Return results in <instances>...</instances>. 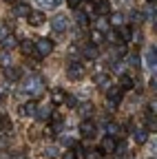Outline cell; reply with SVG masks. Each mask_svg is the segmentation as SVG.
Listing matches in <instances>:
<instances>
[{"label": "cell", "instance_id": "cell-2", "mask_svg": "<svg viewBox=\"0 0 157 159\" xmlns=\"http://www.w3.org/2000/svg\"><path fill=\"white\" fill-rule=\"evenodd\" d=\"M95 133H97L95 122H93L91 117H84L82 122H80V135H82L84 139H93V137H95Z\"/></svg>", "mask_w": 157, "mask_h": 159}, {"label": "cell", "instance_id": "cell-47", "mask_svg": "<svg viewBox=\"0 0 157 159\" xmlns=\"http://www.w3.org/2000/svg\"><path fill=\"white\" fill-rule=\"evenodd\" d=\"M89 2H93V0H89Z\"/></svg>", "mask_w": 157, "mask_h": 159}, {"label": "cell", "instance_id": "cell-23", "mask_svg": "<svg viewBox=\"0 0 157 159\" xmlns=\"http://www.w3.org/2000/svg\"><path fill=\"white\" fill-rule=\"evenodd\" d=\"M75 22L80 25V27H86V25H89V16L82 13V11H75Z\"/></svg>", "mask_w": 157, "mask_h": 159}, {"label": "cell", "instance_id": "cell-12", "mask_svg": "<svg viewBox=\"0 0 157 159\" xmlns=\"http://www.w3.org/2000/svg\"><path fill=\"white\" fill-rule=\"evenodd\" d=\"M115 144H117V142H115V137L106 135V137L102 139V144H100V146H102V152H106V155H113V150H115Z\"/></svg>", "mask_w": 157, "mask_h": 159}, {"label": "cell", "instance_id": "cell-40", "mask_svg": "<svg viewBox=\"0 0 157 159\" xmlns=\"http://www.w3.org/2000/svg\"><path fill=\"white\" fill-rule=\"evenodd\" d=\"M7 33H9V31H7V27H5V25H0V40H2Z\"/></svg>", "mask_w": 157, "mask_h": 159}, {"label": "cell", "instance_id": "cell-21", "mask_svg": "<svg viewBox=\"0 0 157 159\" xmlns=\"http://www.w3.org/2000/svg\"><path fill=\"white\" fill-rule=\"evenodd\" d=\"M20 51H22L25 55H38V53H35V44L29 42V40H25V42L20 44Z\"/></svg>", "mask_w": 157, "mask_h": 159}, {"label": "cell", "instance_id": "cell-1", "mask_svg": "<svg viewBox=\"0 0 157 159\" xmlns=\"http://www.w3.org/2000/svg\"><path fill=\"white\" fill-rule=\"evenodd\" d=\"M42 89H44L42 77H38V75H31V77H27L25 82H22V95H29V97L40 95V93H42Z\"/></svg>", "mask_w": 157, "mask_h": 159}, {"label": "cell", "instance_id": "cell-8", "mask_svg": "<svg viewBox=\"0 0 157 159\" xmlns=\"http://www.w3.org/2000/svg\"><path fill=\"white\" fill-rule=\"evenodd\" d=\"M67 75H69L71 80H82V75H84V66H82V64H77V62H71Z\"/></svg>", "mask_w": 157, "mask_h": 159}, {"label": "cell", "instance_id": "cell-30", "mask_svg": "<svg viewBox=\"0 0 157 159\" xmlns=\"http://www.w3.org/2000/svg\"><path fill=\"white\" fill-rule=\"evenodd\" d=\"M144 18H148V20H155V2H150V7L146 9V16Z\"/></svg>", "mask_w": 157, "mask_h": 159}, {"label": "cell", "instance_id": "cell-16", "mask_svg": "<svg viewBox=\"0 0 157 159\" xmlns=\"http://www.w3.org/2000/svg\"><path fill=\"white\" fill-rule=\"evenodd\" d=\"M95 84H97V89H104V91H106V89L111 86V77H109L106 73H97V75H95Z\"/></svg>", "mask_w": 157, "mask_h": 159}, {"label": "cell", "instance_id": "cell-19", "mask_svg": "<svg viewBox=\"0 0 157 159\" xmlns=\"http://www.w3.org/2000/svg\"><path fill=\"white\" fill-rule=\"evenodd\" d=\"M106 130H109L111 137H122V126L117 124V122H109L106 124Z\"/></svg>", "mask_w": 157, "mask_h": 159}, {"label": "cell", "instance_id": "cell-26", "mask_svg": "<svg viewBox=\"0 0 157 159\" xmlns=\"http://www.w3.org/2000/svg\"><path fill=\"white\" fill-rule=\"evenodd\" d=\"M29 11H31V7H29V5H25V2H22V5H18V7H16V9H13V16H22V18H25V16H27V13H29Z\"/></svg>", "mask_w": 157, "mask_h": 159}, {"label": "cell", "instance_id": "cell-42", "mask_svg": "<svg viewBox=\"0 0 157 159\" xmlns=\"http://www.w3.org/2000/svg\"><path fill=\"white\" fill-rule=\"evenodd\" d=\"M60 2H62V0H51V5H49V7H60Z\"/></svg>", "mask_w": 157, "mask_h": 159}, {"label": "cell", "instance_id": "cell-15", "mask_svg": "<svg viewBox=\"0 0 157 159\" xmlns=\"http://www.w3.org/2000/svg\"><path fill=\"white\" fill-rule=\"evenodd\" d=\"M33 113H35V104L33 102H27V104H22L20 108H18V115L20 117H33Z\"/></svg>", "mask_w": 157, "mask_h": 159}, {"label": "cell", "instance_id": "cell-43", "mask_svg": "<svg viewBox=\"0 0 157 159\" xmlns=\"http://www.w3.org/2000/svg\"><path fill=\"white\" fill-rule=\"evenodd\" d=\"M5 2H16V0H5Z\"/></svg>", "mask_w": 157, "mask_h": 159}, {"label": "cell", "instance_id": "cell-46", "mask_svg": "<svg viewBox=\"0 0 157 159\" xmlns=\"http://www.w3.org/2000/svg\"><path fill=\"white\" fill-rule=\"evenodd\" d=\"M148 159H155V157H148Z\"/></svg>", "mask_w": 157, "mask_h": 159}, {"label": "cell", "instance_id": "cell-29", "mask_svg": "<svg viewBox=\"0 0 157 159\" xmlns=\"http://www.w3.org/2000/svg\"><path fill=\"white\" fill-rule=\"evenodd\" d=\"M124 22V16L122 13H113L111 16V25H122Z\"/></svg>", "mask_w": 157, "mask_h": 159}, {"label": "cell", "instance_id": "cell-39", "mask_svg": "<svg viewBox=\"0 0 157 159\" xmlns=\"http://www.w3.org/2000/svg\"><path fill=\"white\" fill-rule=\"evenodd\" d=\"M142 20H144L142 13H133V22H142Z\"/></svg>", "mask_w": 157, "mask_h": 159}, {"label": "cell", "instance_id": "cell-7", "mask_svg": "<svg viewBox=\"0 0 157 159\" xmlns=\"http://www.w3.org/2000/svg\"><path fill=\"white\" fill-rule=\"evenodd\" d=\"M144 64H146V69H148V71H155V64H157V49H155V47L146 49V55H144Z\"/></svg>", "mask_w": 157, "mask_h": 159}, {"label": "cell", "instance_id": "cell-13", "mask_svg": "<svg viewBox=\"0 0 157 159\" xmlns=\"http://www.w3.org/2000/svg\"><path fill=\"white\" fill-rule=\"evenodd\" d=\"M5 75H7L9 82H18V80H20V75H22V71L11 64V66H5Z\"/></svg>", "mask_w": 157, "mask_h": 159}, {"label": "cell", "instance_id": "cell-14", "mask_svg": "<svg viewBox=\"0 0 157 159\" xmlns=\"http://www.w3.org/2000/svg\"><path fill=\"white\" fill-rule=\"evenodd\" d=\"M117 33H120L122 42H131V40H133V29L128 25H120V27H117Z\"/></svg>", "mask_w": 157, "mask_h": 159}, {"label": "cell", "instance_id": "cell-17", "mask_svg": "<svg viewBox=\"0 0 157 159\" xmlns=\"http://www.w3.org/2000/svg\"><path fill=\"white\" fill-rule=\"evenodd\" d=\"M133 139H135V144H146L148 128H137V130H133Z\"/></svg>", "mask_w": 157, "mask_h": 159}, {"label": "cell", "instance_id": "cell-11", "mask_svg": "<svg viewBox=\"0 0 157 159\" xmlns=\"http://www.w3.org/2000/svg\"><path fill=\"white\" fill-rule=\"evenodd\" d=\"M93 2H95V13H97V16H109V13H111L109 0H93Z\"/></svg>", "mask_w": 157, "mask_h": 159}, {"label": "cell", "instance_id": "cell-18", "mask_svg": "<svg viewBox=\"0 0 157 159\" xmlns=\"http://www.w3.org/2000/svg\"><path fill=\"white\" fill-rule=\"evenodd\" d=\"M0 44H2V49H5V51H11V49H16V47H18V40H16L13 35H9V33H7L2 40H0Z\"/></svg>", "mask_w": 157, "mask_h": 159}, {"label": "cell", "instance_id": "cell-20", "mask_svg": "<svg viewBox=\"0 0 157 159\" xmlns=\"http://www.w3.org/2000/svg\"><path fill=\"white\" fill-rule=\"evenodd\" d=\"M120 89H122V91L133 89V77H131V75H126V73H122V75H120Z\"/></svg>", "mask_w": 157, "mask_h": 159}, {"label": "cell", "instance_id": "cell-6", "mask_svg": "<svg viewBox=\"0 0 157 159\" xmlns=\"http://www.w3.org/2000/svg\"><path fill=\"white\" fill-rule=\"evenodd\" d=\"M122 89L120 86H109L106 89V95H109V102H111V106H115V104H120L122 102Z\"/></svg>", "mask_w": 157, "mask_h": 159}, {"label": "cell", "instance_id": "cell-3", "mask_svg": "<svg viewBox=\"0 0 157 159\" xmlns=\"http://www.w3.org/2000/svg\"><path fill=\"white\" fill-rule=\"evenodd\" d=\"M51 51H53V42H51V40H47V38H40V40L35 42V53L40 55V57L49 55Z\"/></svg>", "mask_w": 157, "mask_h": 159}, {"label": "cell", "instance_id": "cell-9", "mask_svg": "<svg viewBox=\"0 0 157 159\" xmlns=\"http://www.w3.org/2000/svg\"><path fill=\"white\" fill-rule=\"evenodd\" d=\"M51 27H53L58 33H64V31L69 29V20H67L64 16H55V18H53V22H51Z\"/></svg>", "mask_w": 157, "mask_h": 159}, {"label": "cell", "instance_id": "cell-38", "mask_svg": "<svg viewBox=\"0 0 157 159\" xmlns=\"http://www.w3.org/2000/svg\"><path fill=\"white\" fill-rule=\"evenodd\" d=\"M80 2H82V0H67V5H69L71 9H75L77 5H80Z\"/></svg>", "mask_w": 157, "mask_h": 159}, {"label": "cell", "instance_id": "cell-24", "mask_svg": "<svg viewBox=\"0 0 157 159\" xmlns=\"http://www.w3.org/2000/svg\"><path fill=\"white\" fill-rule=\"evenodd\" d=\"M104 42V33L102 31H91V44H102Z\"/></svg>", "mask_w": 157, "mask_h": 159}, {"label": "cell", "instance_id": "cell-41", "mask_svg": "<svg viewBox=\"0 0 157 159\" xmlns=\"http://www.w3.org/2000/svg\"><path fill=\"white\" fill-rule=\"evenodd\" d=\"M35 2L40 5V7H49V5H51V0H35Z\"/></svg>", "mask_w": 157, "mask_h": 159}, {"label": "cell", "instance_id": "cell-36", "mask_svg": "<svg viewBox=\"0 0 157 159\" xmlns=\"http://www.w3.org/2000/svg\"><path fill=\"white\" fill-rule=\"evenodd\" d=\"M60 142H62L64 146H73V144H75V142H73V139H71V137H62V139H60Z\"/></svg>", "mask_w": 157, "mask_h": 159}, {"label": "cell", "instance_id": "cell-33", "mask_svg": "<svg viewBox=\"0 0 157 159\" xmlns=\"http://www.w3.org/2000/svg\"><path fill=\"white\" fill-rule=\"evenodd\" d=\"M47 155L49 157H58V155H60V152H58V146H49L47 148Z\"/></svg>", "mask_w": 157, "mask_h": 159}, {"label": "cell", "instance_id": "cell-37", "mask_svg": "<svg viewBox=\"0 0 157 159\" xmlns=\"http://www.w3.org/2000/svg\"><path fill=\"white\" fill-rule=\"evenodd\" d=\"M122 69H124V64H122V62H113V71L122 73Z\"/></svg>", "mask_w": 157, "mask_h": 159}, {"label": "cell", "instance_id": "cell-32", "mask_svg": "<svg viewBox=\"0 0 157 159\" xmlns=\"http://www.w3.org/2000/svg\"><path fill=\"white\" fill-rule=\"evenodd\" d=\"M5 128H9V119H7L5 115H0V133H2Z\"/></svg>", "mask_w": 157, "mask_h": 159}, {"label": "cell", "instance_id": "cell-28", "mask_svg": "<svg viewBox=\"0 0 157 159\" xmlns=\"http://www.w3.org/2000/svg\"><path fill=\"white\" fill-rule=\"evenodd\" d=\"M64 99H67V106H71V108L77 106V97L75 95H64Z\"/></svg>", "mask_w": 157, "mask_h": 159}, {"label": "cell", "instance_id": "cell-31", "mask_svg": "<svg viewBox=\"0 0 157 159\" xmlns=\"http://www.w3.org/2000/svg\"><path fill=\"white\" fill-rule=\"evenodd\" d=\"M100 150H84V159H97L100 155H97Z\"/></svg>", "mask_w": 157, "mask_h": 159}, {"label": "cell", "instance_id": "cell-44", "mask_svg": "<svg viewBox=\"0 0 157 159\" xmlns=\"http://www.w3.org/2000/svg\"><path fill=\"white\" fill-rule=\"evenodd\" d=\"M146 2H155V0H146Z\"/></svg>", "mask_w": 157, "mask_h": 159}, {"label": "cell", "instance_id": "cell-4", "mask_svg": "<svg viewBox=\"0 0 157 159\" xmlns=\"http://www.w3.org/2000/svg\"><path fill=\"white\" fill-rule=\"evenodd\" d=\"M51 113H53L51 104H44V106H35V113H33V117H35V119H40V122H49V119H51Z\"/></svg>", "mask_w": 157, "mask_h": 159}, {"label": "cell", "instance_id": "cell-5", "mask_svg": "<svg viewBox=\"0 0 157 159\" xmlns=\"http://www.w3.org/2000/svg\"><path fill=\"white\" fill-rule=\"evenodd\" d=\"M25 18H27V22H29L31 27H40V25H44V11H33V9H31Z\"/></svg>", "mask_w": 157, "mask_h": 159}, {"label": "cell", "instance_id": "cell-34", "mask_svg": "<svg viewBox=\"0 0 157 159\" xmlns=\"http://www.w3.org/2000/svg\"><path fill=\"white\" fill-rule=\"evenodd\" d=\"M97 29H100L102 33H104V31H109V22H106V20H100V22H97Z\"/></svg>", "mask_w": 157, "mask_h": 159}, {"label": "cell", "instance_id": "cell-45", "mask_svg": "<svg viewBox=\"0 0 157 159\" xmlns=\"http://www.w3.org/2000/svg\"><path fill=\"white\" fill-rule=\"evenodd\" d=\"M97 159H104V157H97Z\"/></svg>", "mask_w": 157, "mask_h": 159}, {"label": "cell", "instance_id": "cell-22", "mask_svg": "<svg viewBox=\"0 0 157 159\" xmlns=\"http://www.w3.org/2000/svg\"><path fill=\"white\" fill-rule=\"evenodd\" d=\"M80 115H82V117H91V115H93V104H91V102H84V104L80 106Z\"/></svg>", "mask_w": 157, "mask_h": 159}, {"label": "cell", "instance_id": "cell-25", "mask_svg": "<svg viewBox=\"0 0 157 159\" xmlns=\"http://www.w3.org/2000/svg\"><path fill=\"white\" fill-rule=\"evenodd\" d=\"M51 97H53V104H62V102H64V91H62V89H55V91L51 93Z\"/></svg>", "mask_w": 157, "mask_h": 159}, {"label": "cell", "instance_id": "cell-10", "mask_svg": "<svg viewBox=\"0 0 157 159\" xmlns=\"http://www.w3.org/2000/svg\"><path fill=\"white\" fill-rule=\"evenodd\" d=\"M82 55L86 60H97V57H100V47H97V44H86L82 49Z\"/></svg>", "mask_w": 157, "mask_h": 159}, {"label": "cell", "instance_id": "cell-35", "mask_svg": "<svg viewBox=\"0 0 157 159\" xmlns=\"http://www.w3.org/2000/svg\"><path fill=\"white\" fill-rule=\"evenodd\" d=\"M62 159H77V157H75V152H73V150H64Z\"/></svg>", "mask_w": 157, "mask_h": 159}, {"label": "cell", "instance_id": "cell-27", "mask_svg": "<svg viewBox=\"0 0 157 159\" xmlns=\"http://www.w3.org/2000/svg\"><path fill=\"white\" fill-rule=\"evenodd\" d=\"M0 62H2V66H11V64H13V62H11V53L5 51L2 55H0Z\"/></svg>", "mask_w": 157, "mask_h": 159}]
</instances>
